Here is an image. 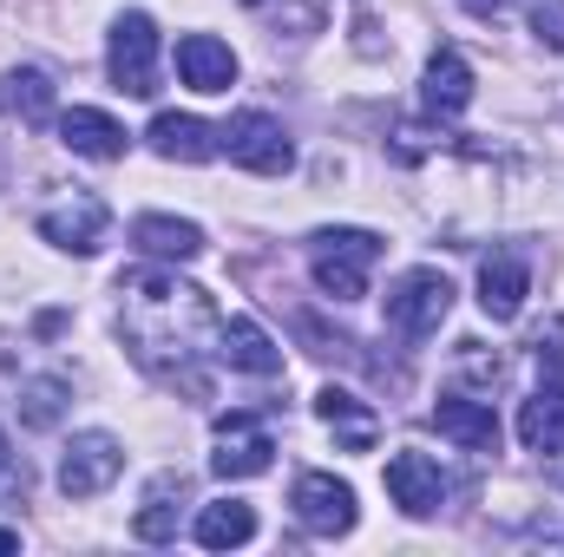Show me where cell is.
I'll use <instances>...</instances> for the list:
<instances>
[{
	"label": "cell",
	"mask_w": 564,
	"mask_h": 557,
	"mask_svg": "<svg viewBox=\"0 0 564 557\" xmlns=\"http://www.w3.org/2000/svg\"><path fill=\"white\" fill-rule=\"evenodd\" d=\"M119 328H126V348H132V361L151 368L158 381H177L184 374V387L191 394H204V381L191 374V361L204 354V341H217V308H210V295L197 288V282H177L164 276V270H132V276H119Z\"/></svg>",
	"instance_id": "1"
},
{
	"label": "cell",
	"mask_w": 564,
	"mask_h": 557,
	"mask_svg": "<svg viewBox=\"0 0 564 557\" xmlns=\"http://www.w3.org/2000/svg\"><path fill=\"white\" fill-rule=\"evenodd\" d=\"M375 263H381V237L375 230H322L308 243V270H315L328 302H361Z\"/></svg>",
	"instance_id": "2"
},
{
	"label": "cell",
	"mask_w": 564,
	"mask_h": 557,
	"mask_svg": "<svg viewBox=\"0 0 564 557\" xmlns=\"http://www.w3.org/2000/svg\"><path fill=\"white\" fill-rule=\"evenodd\" d=\"M539 368L545 387L519 407V439L532 452H564V328H552V341L539 335Z\"/></svg>",
	"instance_id": "3"
},
{
	"label": "cell",
	"mask_w": 564,
	"mask_h": 557,
	"mask_svg": "<svg viewBox=\"0 0 564 557\" xmlns=\"http://www.w3.org/2000/svg\"><path fill=\"white\" fill-rule=\"evenodd\" d=\"M446 308H453V282L440 276V270H408V276L388 288V328H394L401 341L440 335Z\"/></svg>",
	"instance_id": "4"
},
{
	"label": "cell",
	"mask_w": 564,
	"mask_h": 557,
	"mask_svg": "<svg viewBox=\"0 0 564 557\" xmlns=\"http://www.w3.org/2000/svg\"><path fill=\"white\" fill-rule=\"evenodd\" d=\"M106 73H112V86L126 99H151L158 92V26H151V13H119Z\"/></svg>",
	"instance_id": "5"
},
{
	"label": "cell",
	"mask_w": 564,
	"mask_h": 557,
	"mask_svg": "<svg viewBox=\"0 0 564 557\" xmlns=\"http://www.w3.org/2000/svg\"><path fill=\"white\" fill-rule=\"evenodd\" d=\"M106 223H112V210H106V197H93V190H59V197L40 210V237H46L53 250H73V256H93V250L106 243Z\"/></svg>",
	"instance_id": "6"
},
{
	"label": "cell",
	"mask_w": 564,
	"mask_h": 557,
	"mask_svg": "<svg viewBox=\"0 0 564 557\" xmlns=\"http://www.w3.org/2000/svg\"><path fill=\"white\" fill-rule=\"evenodd\" d=\"M217 144L230 151V164H243L257 177H282L295 164V144H289V132L270 112H237L230 125H217Z\"/></svg>",
	"instance_id": "7"
},
{
	"label": "cell",
	"mask_w": 564,
	"mask_h": 557,
	"mask_svg": "<svg viewBox=\"0 0 564 557\" xmlns=\"http://www.w3.org/2000/svg\"><path fill=\"white\" fill-rule=\"evenodd\" d=\"M289 505H295L302 532H315V538H348L355 532V492L335 472H302L295 492H289Z\"/></svg>",
	"instance_id": "8"
},
{
	"label": "cell",
	"mask_w": 564,
	"mask_h": 557,
	"mask_svg": "<svg viewBox=\"0 0 564 557\" xmlns=\"http://www.w3.org/2000/svg\"><path fill=\"white\" fill-rule=\"evenodd\" d=\"M119 466H126V446L112 433H79L59 459V492L66 499H99L119 479Z\"/></svg>",
	"instance_id": "9"
},
{
	"label": "cell",
	"mask_w": 564,
	"mask_h": 557,
	"mask_svg": "<svg viewBox=\"0 0 564 557\" xmlns=\"http://www.w3.org/2000/svg\"><path fill=\"white\" fill-rule=\"evenodd\" d=\"M270 459H276V439L263 433V419H250V414L217 419V452H210L217 479H257V472H270Z\"/></svg>",
	"instance_id": "10"
},
{
	"label": "cell",
	"mask_w": 564,
	"mask_h": 557,
	"mask_svg": "<svg viewBox=\"0 0 564 557\" xmlns=\"http://www.w3.org/2000/svg\"><path fill=\"white\" fill-rule=\"evenodd\" d=\"M388 499H394L408 518H433L440 499H446V472H440L426 452H394V459H388Z\"/></svg>",
	"instance_id": "11"
},
{
	"label": "cell",
	"mask_w": 564,
	"mask_h": 557,
	"mask_svg": "<svg viewBox=\"0 0 564 557\" xmlns=\"http://www.w3.org/2000/svg\"><path fill=\"white\" fill-rule=\"evenodd\" d=\"M525 295H532V270H525V256H519V250H492L486 270H479V308H486L492 321H519Z\"/></svg>",
	"instance_id": "12"
},
{
	"label": "cell",
	"mask_w": 564,
	"mask_h": 557,
	"mask_svg": "<svg viewBox=\"0 0 564 557\" xmlns=\"http://www.w3.org/2000/svg\"><path fill=\"white\" fill-rule=\"evenodd\" d=\"M177 79L191 92H230L237 86V53L210 33H184L177 40Z\"/></svg>",
	"instance_id": "13"
},
{
	"label": "cell",
	"mask_w": 564,
	"mask_h": 557,
	"mask_svg": "<svg viewBox=\"0 0 564 557\" xmlns=\"http://www.w3.org/2000/svg\"><path fill=\"white\" fill-rule=\"evenodd\" d=\"M217 354L230 361V368H243V374H257V381H270L282 374V348L250 321V315H230L224 328H217Z\"/></svg>",
	"instance_id": "14"
},
{
	"label": "cell",
	"mask_w": 564,
	"mask_h": 557,
	"mask_svg": "<svg viewBox=\"0 0 564 557\" xmlns=\"http://www.w3.org/2000/svg\"><path fill=\"white\" fill-rule=\"evenodd\" d=\"M59 144H66V151H79V157L112 164V157H126V125H119L112 112L73 106V112H59Z\"/></svg>",
	"instance_id": "15"
},
{
	"label": "cell",
	"mask_w": 564,
	"mask_h": 557,
	"mask_svg": "<svg viewBox=\"0 0 564 557\" xmlns=\"http://www.w3.org/2000/svg\"><path fill=\"white\" fill-rule=\"evenodd\" d=\"M144 139H151L158 157H177V164H204V157L224 151V144H217V125H204V119H191V112H158Z\"/></svg>",
	"instance_id": "16"
},
{
	"label": "cell",
	"mask_w": 564,
	"mask_h": 557,
	"mask_svg": "<svg viewBox=\"0 0 564 557\" xmlns=\"http://www.w3.org/2000/svg\"><path fill=\"white\" fill-rule=\"evenodd\" d=\"M421 99H426V112H440V119H453V112H466V106H473V66H466L453 46H440V53L426 59Z\"/></svg>",
	"instance_id": "17"
},
{
	"label": "cell",
	"mask_w": 564,
	"mask_h": 557,
	"mask_svg": "<svg viewBox=\"0 0 564 557\" xmlns=\"http://www.w3.org/2000/svg\"><path fill=\"white\" fill-rule=\"evenodd\" d=\"M315 414L335 426V439H341L348 452H368V446L381 439V419H375V407H368V401H355L348 387H322V394H315Z\"/></svg>",
	"instance_id": "18"
},
{
	"label": "cell",
	"mask_w": 564,
	"mask_h": 557,
	"mask_svg": "<svg viewBox=\"0 0 564 557\" xmlns=\"http://www.w3.org/2000/svg\"><path fill=\"white\" fill-rule=\"evenodd\" d=\"M433 426L446 433V439H459L466 452H499V419H492V407L486 401H440L433 407Z\"/></svg>",
	"instance_id": "19"
},
{
	"label": "cell",
	"mask_w": 564,
	"mask_h": 557,
	"mask_svg": "<svg viewBox=\"0 0 564 557\" xmlns=\"http://www.w3.org/2000/svg\"><path fill=\"white\" fill-rule=\"evenodd\" d=\"M132 243H139L144 256H158V263H191V256H204V230H197V223H177V217H139V223H132Z\"/></svg>",
	"instance_id": "20"
},
{
	"label": "cell",
	"mask_w": 564,
	"mask_h": 557,
	"mask_svg": "<svg viewBox=\"0 0 564 557\" xmlns=\"http://www.w3.org/2000/svg\"><path fill=\"white\" fill-rule=\"evenodd\" d=\"M0 106H7L20 125H46V119H53V79H46L40 66H13V73L0 79Z\"/></svg>",
	"instance_id": "21"
},
{
	"label": "cell",
	"mask_w": 564,
	"mask_h": 557,
	"mask_svg": "<svg viewBox=\"0 0 564 557\" xmlns=\"http://www.w3.org/2000/svg\"><path fill=\"white\" fill-rule=\"evenodd\" d=\"M250 538H257V512H250V505L224 499V505H204V512H197V545H204V551H237V545H250Z\"/></svg>",
	"instance_id": "22"
},
{
	"label": "cell",
	"mask_w": 564,
	"mask_h": 557,
	"mask_svg": "<svg viewBox=\"0 0 564 557\" xmlns=\"http://www.w3.org/2000/svg\"><path fill=\"white\" fill-rule=\"evenodd\" d=\"M257 20H270L276 33H322L328 20V0H243Z\"/></svg>",
	"instance_id": "23"
},
{
	"label": "cell",
	"mask_w": 564,
	"mask_h": 557,
	"mask_svg": "<svg viewBox=\"0 0 564 557\" xmlns=\"http://www.w3.org/2000/svg\"><path fill=\"white\" fill-rule=\"evenodd\" d=\"M132 532H139L144 545H164V538H177V505H171V479L151 492V505H144L139 518H132Z\"/></svg>",
	"instance_id": "24"
},
{
	"label": "cell",
	"mask_w": 564,
	"mask_h": 557,
	"mask_svg": "<svg viewBox=\"0 0 564 557\" xmlns=\"http://www.w3.org/2000/svg\"><path fill=\"white\" fill-rule=\"evenodd\" d=\"M59 394H66L59 381H33L26 387V426H53L59 419Z\"/></svg>",
	"instance_id": "25"
},
{
	"label": "cell",
	"mask_w": 564,
	"mask_h": 557,
	"mask_svg": "<svg viewBox=\"0 0 564 557\" xmlns=\"http://www.w3.org/2000/svg\"><path fill=\"white\" fill-rule=\"evenodd\" d=\"M532 26H539V40H545L552 53H564V0H539Z\"/></svg>",
	"instance_id": "26"
},
{
	"label": "cell",
	"mask_w": 564,
	"mask_h": 557,
	"mask_svg": "<svg viewBox=\"0 0 564 557\" xmlns=\"http://www.w3.org/2000/svg\"><path fill=\"white\" fill-rule=\"evenodd\" d=\"M13 492H26V466L7 452V433H0V499H13Z\"/></svg>",
	"instance_id": "27"
},
{
	"label": "cell",
	"mask_w": 564,
	"mask_h": 557,
	"mask_svg": "<svg viewBox=\"0 0 564 557\" xmlns=\"http://www.w3.org/2000/svg\"><path fill=\"white\" fill-rule=\"evenodd\" d=\"M466 7H473V13H506L512 0H466Z\"/></svg>",
	"instance_id": "28"
},
{
	"label": "cell",
	"mask_w": 564,
	"mask_h": 557,
	"mask_svg": "<svg viewBox=\"0 0 564 557\" xmlns=\"http://www.w3.org/2000/svg\"><path fill=\"white\" fill-rule=\"evenodd\" d=\"M0 551H20V538H13V532H0Z\"/></svg>",
	"instance_id": "29"
}]
</instances>
